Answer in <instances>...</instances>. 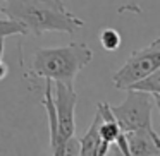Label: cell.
<instances>
[{
	"label": "cell",
	"mask_w": 160,
	"mask_h": 156,
	"mask_svg": "<svg viewBox=\"0 0 160 156\" xmlns=\"http://www.w3.org/2000/svg\"><path fill=\"white\" fill-rule=\"evenodd\" d=\"M0 12L24 24L28 35L36 38L45 33L74 35L84 26L62 0H4Z\"/></svg>",
	"instance_id": "cell-1"
},
{
	"label": "cell",
	"mask_w": 160,
	"mask_h": 156,
	"mask_svg": "<svg viewBox=\"0 0 160 156\" xmlns=\"http://www.w3.org/2000/svg\"><path fill=\"white\" fill-rule=\"evenodd\" d=\"M93 60V50L86 43H69L59 48H38L33 53L31 72L36 77L60 81L74 87L76 76Z\"/></svg>",
	"instance_id": "cell-2"
},
{
	"label": "cell",
	"mask_w": 160,
	"mask_h": 156,
	"mask_svg": "<svg viewBox=\"0 0 160 156\" xmlns=\"http://www.w3.org/2000/svg\"><path fill=\"white\" fill-rule=\"evenodd\" d=\"M128 96L117 106H110L115 120L122 132H131L136 129H146L152 125V110L158 106L152 94L145 91L126 89Z\"/></svg>",
	"instance_id": "cell-3"
},
{
	"label": "cell",
	"mask_w": 160,
	"mask_h": 156,
	"mask_svg": "<svg viewBox=\"0 0 160 156\" xmlns=\"http://www.w3.org/2000/svg\"><path fill=\"white\" fill-rule=\"evenodd\" d=\"M155 69H160V40L157 38L146 48L138 50L131 53L126 60V64L112 76V83L117 89H129L132 83L143 79L153 72Z\"/></svg>",
	"instance_id": "cell-4"
},
{
	"label": "cell",
	"mask_w": 160,
	"mask_h": 156,
	"mask_svg": "<svg viewBox=\"0 0 160 156\" xmlns=\"http://www.w3.org/2000/svg\"><path fill=\"white\" fill-rule=\"evenodd\" d=\"M79 96L74 87L66 86L60 81H53V103L57 113V141L52 154L60 156L62 144L76 132V106Z\"/></svg>",
	"instance_id": "cell-5"
},
{
	"label": "cell",
	"mask_w": 160,
	"mask_h": 156,
	"mask_svg": "<svg viewBox=\"0 0 160 156\" xmlns=\"http://www.w3.org/2000/svg\"><path fill=\"white\" fill-rule=\"evenodd\" d=\"M129 154L134 156H160V135L153 127L136 129L124 132Z\"/></svg>",
	"instance_id": "cell-6"
},
{
	"label": "cell",
	"mask_w": 160,
	"mask_h": 156,
	"mask_svg": "<svg viewBox=\"0 0 160 156\" xmlns=\"http://www.w3.org/2000/svg\"><path fill=\"white\" fill-rule=\"evenodd\" d=\"M97 111L102 117L100 127H98V132H100V144H98V149H97V156H105L108 153L110 144H114L115 137H117L122 130H121V127H119V124H117V120H115L108 103L100 101V103L97 105Z\"/></svg>",
	"instance_id": "cell-7"
},
{
	"label": "cell",
	"mask_w": 160,
	"mask_h": 156,
	"mask_svg": "<svg viewBox=\"0 0 160 156\" xmlns=\"http://www.w3.org/2000/svg\"><path fill=\"white\" fill-rule=\"evenodd\" d=\"M100 113H95V118L91 122V125L88 127L86 134L79 139L81 142V151L79 154L81 156H97V149H98V144H100V132H98V127H100Z\"/></svg>",
	"instance_id": "cell-8"
},
{
	"label": "cell",
	"mask_w": 160,
	"mask_h": 156,
	"mask_svg": "<svg viewBox=\"0 0 160 156\" xmlns=\"http://www.w3.org/2000/svg\"><path fill=\"white\" fill-rule=\"evenodd\" d=\"M129 89L134 91H145V93L152 94L155 103L160 108V69H155L153 72H150L148 76H145L143 79L136 81L129 86Z\"/></svg>",
	"instance_id": "cell-9"
},
{
	"label": "cell",
	"mask_w": 160,
	"mask_h": 156,
	"mask_svg": "<svg viewBox=\"0 0 160 156\" xmlns=\"http://www.w3.org/2000/svg\"><path fill=\"white\" fill-rule=\"evenodd\" d=\"M14 35H28V29L16 19H0V38H7Z\"/></svg>",
	"instance_id": "cell-10"
},
{
	"label": "cell",
	"mask_w": 160,
	"mask_h": 156,
	"mask_svg": "<svg viewBox=\"0 0 160 156\" xmlns=\"http://www.w3.org/2000/svg\"><path fill=\"white\" fill-rule=\"evenodd\" d=\"M121 43H122V38L115 29L112 28H107V29H102L100 33V45L102 48L108 50V52H114V50L121 48Z\"/></svg>",
	"instance_id": "cell-11"
},
{
	"label": "cell",
	"mask_w": 160,
	"mask_h": 156,
	"mask_svg": "<svg viewBox=\"0 0 160 156\" xmlns=\"http://www.w3.org/2000/svg\"><path fill=\"white\" fill-rule=\"evenodd\" d=\"M81 151V142L76 135H71L66 142L62 144V149H60V156L62 154H67V156H74V154H79Z\"/></svg>",
	"instance_id": "cell-12"
},
{
	"label": "cell",
	"mask_w": 160,
	"mask_h": 156,
	"mask_svg": "<svg viewBox=\"0 0 160 156\" xmlns=\"http://www.w3.org/2000/svg\"><path fill=\"white\" fill-rule=\"evenodd\" d=\"M7 74H9V67L4 64V60H0V81L5 79V77H7Z\"/></svg>",
	"instance_id": "cell-13"
},
{
	"label": "cell",
	"mask_w": 160,
	"mask_h": 156,
	"mask_svg": "<svg viewBox=\"0 0 160 156\" xmlns=\"http://www.w3.org/2000/svg\"><path fill=\"white\" fill-rule=\"evenodd\" d=\"M4 40L5 38H0V60L4 59V48H5V46H4Z\"/></svg>",
	"instance_id": "cell-14"
}]
</instances>
